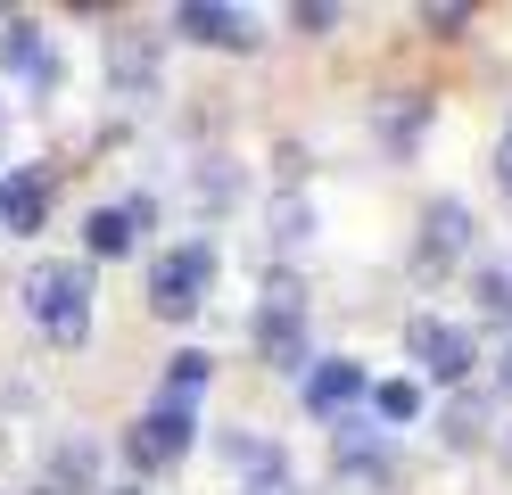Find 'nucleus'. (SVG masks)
Here are the masks:
<instances>
[{"label":"nucleus","instance_id":"nucleus-1","mask_svg":"<svg viewBox=\"0 0 512 495\" xmlns=\"http://www.w3.org/2000/svg\"><path fill=\"white\" fill-rule=\"evenodd\" d=\"M17 297H25V314H34L42 339H58V347L91 339V264L50 256V264H34V273L17 281Z\"/></svg>","mask_w":512,"mask_h":495},{"label":"nucleus","instance_id":"nucleus-2","mask_svg":"<svg viewBox=\"0 0 512 495\" xmlns=\"http://www.w3.org/2000/svg\"><path fill=\"white\" fill-rule=\"evenodd\" d=\"M215 273H223L215 240H182V248H166V256L149 264V314H157V322H190V314L207 306Z\"/></svg>","mask_w":512,"mask_h":495},{"label":"nucleus","instance_id":"nucleus-3","mask_svg":"<svg viewBox=\"0 0 512 495\" xmlns=\"http://www.w3.org/2000/svg\"><path fill=\"white\" fill-rule=\"evenodd\" d=\"M190 438H199V405L157 396V405H141V421L124 429V462H133L141 479H157V471H174V462L190 454Z\"/></svg>","mask_w":512,"mask_h":495},{"label":"nucleus","instance_id":"nucleus-4","mask_svg":"<svg viewBox=\"0 0 512 495\" xmlns=\"http://www.w3.org/2000/svg\"><path fill=\"white\" fill-rule=\"evenodd\" d=\"M256 355L273 372H306V289L298 273H265V306H256Z\"/></svg>","mask_w":512,"mask_h":495},{"label":"nucleus","instance_id":"nucleus-5","mask_svg":"<svg viewBox=\"0 0 512 495\" xmlns=\"http://www.w3.org/2000/svg\"><path fill=\"white\" fill-rule=\"evenodd\" d=\"M405 355L422 363L430 380H446V388L471 380V363H479V355H471V330H463V322H438V314H413V322H405Z\"/></svg>","mask_w":512,"mask_h":495},{"label":"nucleus","instance_id":"nucleus-6","mask_svg":"<svg viewBox=\"0 0 512 495\" xmlns=\"http://www.w3.org/2000/svg\"><path fill=\"white\" fill-rule=\"evenodd\" d=\"M174 33H182V42H199V50H256V42H265L256 17L248 9H223V0H182Z\"/></svg>","mask_w":512,"mask_h":495},{"label":"nucleus","instance_id":"nucleus-7","mask_svg":"<svg viewBox=\"0 0 512 495\" xmlns=\"http://www.w3.org/2000/svg\"><path fill=\"white\" fill-rule=\"evenodd\" d=\"M372 396V372L356 355H323V363H306V413L314 421H339L347 405H364Z\"/></svg>","mask_w":512,"mask_h":495},{"label":"nucleus","instance_id":"nucleus-8","mask_svg":"<svg viewBox=\"0 0 512 495\" xmlns=\"http://www.w3.org/2000/svg\"><path fill=\"white\" fill-rule=\"evenodd\" d=\"M471 207H463V198H430V207H422V273H446V264H455V256H471Z\"/></svg>","mask_w":512,"mask_h":495},{"label":"nucleus","instance_id":"nucleus-9","mask_svg":"<svg viewBox=\"0 0 512 495\" xmlns=\"http://www.w3.org/2000/svg\"><path fill=\"white\" fill-rule=\"evenodd\" d=\"M149 223H157V207H149V198H116V207H91L83 248H91V256H133Z\"/></svg>","mask_w":512,"mask_h":495},{"label":"nucleus","instance_id":"nucleus-10","mask_svg":"<svg viewBox=\"0 0 512 495\" xmlns=\"http://www.w3.org/2000/svg\"><path fill=\"white\" fill-rule=\"evenodd\" d=\"M42 215H50V165H17L0 182V231L25 240V231H42Z\"/></svg>","mask_w":512,"mask_h":495},{"label":"nucleus","instance_id":"nucleus-11","mask_svg":"<svg viewBox=\"0 0 512 495\" xmlns=\"http://www.w3.org/2000/svg\"><path fill=\"white\" fill-rule=\"evenodd\" d=\"M0 66L25 75L34 91H50V50H42V25H34V17H9V25H0Z\"/></svg>","mask_w":512,"mask_h":495},{"label":"nucleus","instance_id":"nucleus-12","mask_svg":"<svg viewBox=\"0 0 512 495\" xmlns=\"http://www.w3.org/2000/svg\"><path fill=\"white\" fill-rule=\"evenodd\" d=\"M108 75H116V91H124V99L149 91V83H157V50H149V42H133V33H108Z\"/></svg>","mask_w":512,"mask_h":495},{"label":"nucleus","instance_id":"nucleus-13","mask_svg":"<svg viewBox=\"0 0 512 495\" xmlns=\"http://www.w3.org/2000/svg\"><path fill=\"white\" fill-rule=\"evenodd\" d=\"M215 380V355L207 347H182L174 363H166V388H157V396H174V405H199V388Z\"/></svg>","mask_w":512,"mask_h":495},{"label":"nucleus","instance_id":"nucleus-14","mask_svg":"<svg viewBox=\"0 0 512 495\" xmlns=\"http://www.w3.org/2000/svg\"><path fill=\"white\" fill-rule=\"evenodd\" d=\"M471 297H479V322H504L512 330V264H488V273L471 281Z\"/></svg>","mask_w":512,"mask_h":495},{"label":"nucleus","instance_id":"nucleus-15","mask_svg":"<svg viewBox=\"0 0 512 495\" xmlns=\"http://www.w3.org/2000/svg\"><path fill=\"white\" fill-rule=\"evenodd\" d=\"M372 413L389 421V429H405L413 413H422V388H413V380H380V388H372Z\"/></svg>","mask_w":512,"mask_h":495},{"label":"nucleus","instance_id":"nucleus-16","mask_svg":"<svg viewBox=\"0 0 512 495\" xmlns=\"http://www.w3.org/2000/svg\"><path fill=\"white\" fill-rule=\"evenodd\" d=\"M422 124H430V99H413V108H380V141H422Z\"/></svg>","mask_w":512,"mask_h":495},{"label":"nucleus","instance_id":"nucleus-17","mask_svg":"<svg viewBox=\"0 0 512 495\" xmlns=\"http://www.w3.org/2000/svg\"><path fill=\"white\" fill-rule=\"evenodd\" d=\"M496 182L512 190V116H504V132H496Z\"/></svg>","mask_w":512,"mask_h":495},{"label":"nucleus","instance_id":"nucleus-18","mask_svg":"<svg viewBox=\"0 0 512 495\" xmlns=\"http://www.w3.org/2000/svg\"><path fill=\"white\" fill-rule=\"evenodd\" d=\"M504 388H512V363H504Z\"/></svg>","mask_w":512,"mask_h":495}]
</instances>
